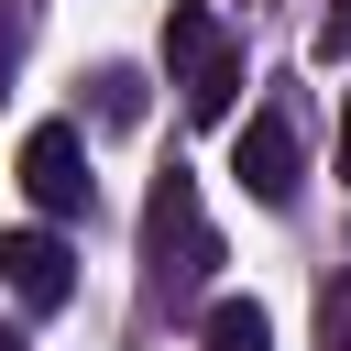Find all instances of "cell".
<instances>
[{
	"label": "cell",
	"instance_id": "obj_2",
	"mask_svg": "<svg viewBox=\"0 0 351 351\" xmlns=\"http://www.w3.org/2000/svg\"><path fill=\"white\" fill-rule=\"evenodd\" d=\"M165 77H176V110H186V121H230V99H241V44H230V22H219L208 0H176V11H165Z\"/></svg>",
	"mask_w": 351,
	"mask_h": 351
},
{
	"label": "cell",
	"instance_id": "obj_4",
	"mask_svg": "<svg viewBox=\"0 0 351 351\" xmlns=\"http://www.w3.org/2000/svg\"><path fill=\"white\" fill-rule=\"evenodd\" d=\"M230 176H241V197H263V208H296V186H307V143H296V110L274 99L263 121H241V143H230Z\"/></svg>",
	"mask_w": 351,
	"mask_h": 351
},
{
	"label": "cell",
	"instance_id": "obj_8",
	"mask_svg": "<svg viewBox=\"0 0 351 351\" xmlns=\"http://www.w3.org/2000/svg\"><path fill=\"white\" fill-rule=\"evenodd\" d=\"M318 351H351V274H329L318 296Z\"/></svg>",
	"mask_w": 351,
	"mask_h": 351
},
{
	"label": "cell",
	"instance_id": "obj_3",
	"mask_svg": "<svg viewBox=\"0 0 351 351\" xmlns=\"http://www.w3.org/2000/svg\"><path fill=\"white\" fill-rule=\"evenodd\" d=\"M22 197H33L44 219H88L99 176H88V143H77V121H33V132H22Z\"/></svg>",
	"mask_w": 351,
	"mask_h": 351
},
{
	"label": "cell",
	"instance_id": "obj_12",
	"mask_svg": "<svg viewBox=\"0 0 351 351\" xmlns=\"http://www.w3.org/2000/svg\"><path fill=\"white\" fill-rule=\"evenodd\" d=\"M0 351H11V340H0Z\"/></svg>",
	"mask_w": 351,
	"mask_h": 351
},
{
	"label": "cell",
	"instance_id": "obj_7",
	"mask_svg": "<svg viewBox=\"0 0 351 351\" xmlns=\"http://www.w3.org/2000/svg\"><path fill=\"white\" fill-rule=\"evenodd\" d=\"M88 99H99V121H110V132H132V121H143V66H99V77H88Z\"/></svg>",
	"mask_w": 351,
	"mask_h": 351
},
{
	"label": "cell",
	"instance_id": "obj_1",
	"mask_svg": "<svg viewBox=\"0 0 351 351\" xmlns=\"http://www.w3.org/2000/svg\"><path fill=\"white\" fill-rule=\"evenodd\" d=\"M143 274H154L165 307H186L219 274V230L197 208V176H154V197H143Z\"/></svg>",
	"mask_w": 351,
	"mask_h": 351
},
{
	"label": "cell",
	"instance_id": "obj_6",
	"mask_svg": "<svg viewBox=\"0 0 351 351\" xmlns=\"http://www.w3.org/2000/svg\"><path fill=\"white\" fill-rule=\"evenodd\" d=\"M197 340H208V351H274V318H263V296H219Z\"/></svg>",
	"mask_w": 351,
	"mask_h": 351
},
{
	"label": "cell",
	"instance_id": "obj_10",
	"mask_svg": "<svg viewBox=\"0 0 351 351\" xmlns=\"http://www.w3.org/2000/svg\"><path fill=\"white\" fill-rule=\"evenodd\" d=\"M318 55H329V66L351 55V0H329V22H318Z\"/></svg>",
	"mask_w": 351,
	"mask_h": 351
},
{
	"label": "cell",
	"instance_id": "obj_11",
	"mask_svg": "<svg viewBox=\"0 0 351 351\" xmlns=\"http://www.w3.org/2000/svg\"><path fill=\"white\" fill-rule=\"evenodd\" d=\"M340 186H351V110H340Z\"/></svg>",
	"mask_w": 351,
	"mask_h": 351
},
{
	"label": "cell",
	"instance_id": "obj_9",
	"mask_svg": "<svg viewBox=\"0 0 351 351\" xmlns=\"http://www.w3.org/2000/svg\"><path fill=\"white\" fill-rule=\"evenodd\" d=\"M22 44H33V0H0V77L22 66Z\"/></svg>",
	"mask_w": 351,
	"mask_h": 351
},
{
	"label": "cell",
	"instance_id": "obj_5",
	"mask_svg": "<svg viewBox=\"0 0 351 351\" xmlns=\"http://www.w3.org/2000/svg\"><path fill=\"white\" fill-rule=\"evenodd\" d=\"M0 285H11L33 318H55V307L77 296V252H66L55 230H0Z\"/></svg>",
	"mask_w": 351,
	"mask_h": 351
}]
</instances>
